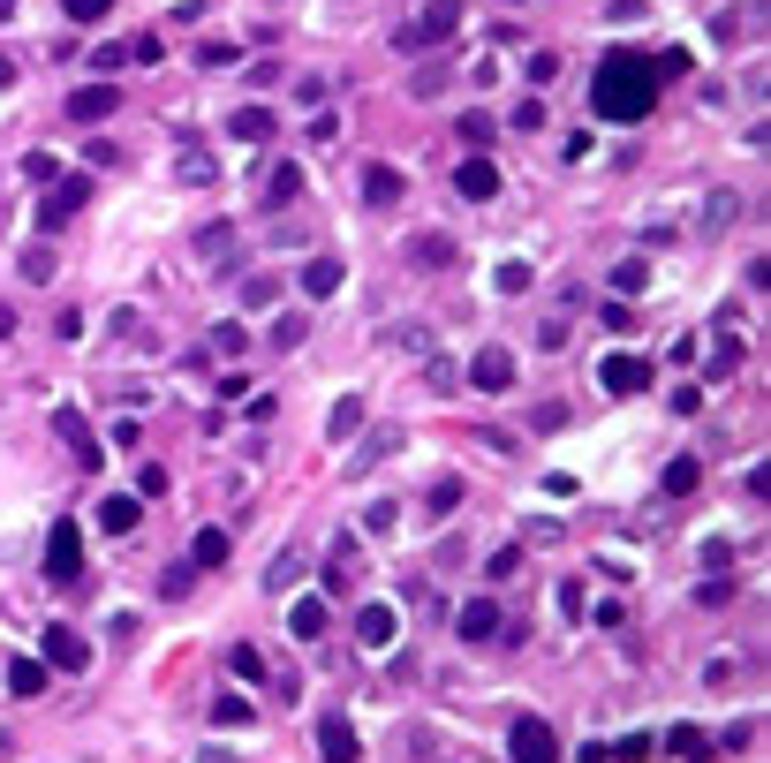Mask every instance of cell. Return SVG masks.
I'll return each mask as SVG.
<instances>
[{
	"mask_svg": "<svg viewBox=\"0 0 771 763\" xmlns=\"http://www.w3.org/2000/svg\"><path fill=\"white\" fill-rule=\"evenodd\" d=\"M507 756L514 763H560V741H552L545 718H514L507 726Z\"/></svg>",
	"mask_w": 771,
	"mask_h": 763,
	"instance_id": "cell-4",
	"label": "cell"
},
{
	"mask_svg": "<svg viewBox=\"0 0 771 763\" xmlns=\"http://www.w3.org/2000/svg\"><path fill=\"white\" fill-rule=\"evenodd\" d=\"M38 650H46V673H84V665H91V643L76 628H46V643H38Z\"/></svg>",
	"mask_w": 771,
	"mask_h": 763,
	"instance_id": "cell-5",
	"label": "cell"
},
{
	"mask_svg": "<svg viewBox=\"0 0 771 763\" xmlns=\"http://www.w3.org/2000/svg\"><path fill=\"white\" fill-rule=\"evenodd\" d=\"M651 733H628V741H605V756H620V763H643V756H651Z\"/></svg>",
	"mask_w": 771,
	"mask_h": 763,
	"instance_id": "cell-34",
	"label": "cell"
},
{
	"mask_svg": "<svg viewBox=\"0 0 771 763\" xmlns=\"http://www.w3.org/2000/svg\"><path fill=\"white\" fill-rule=\"evenodd\" d=\"M454 189H462L469 204H492V197H499V167H492L484 152H469L462 167H454Z\"/></svg>",
	"mask_w": 771,
	"mask_h": 763,
	"instance_id": "cell-8",
	"label": "cell"
},
{
	"mask_svg": "<svg viewBox=\"0 0 771 763\" xmlns=\"http://www.w3.org/2000/svg\"><path fill=\"white\" fill-rule=\"evenodd\" d=\"M356 726L348 718H318V763H356Z\"/></svg>",
	"mask_w": 771,
	"mask_h": 763,
	"instance_id": "cell-11",
	"label": "cell"
},
{
	"mask_svg": "<svg viewBox=\"0 0 771 763\" xmlns=\"http://www.w3.org/2000/svg\"><path fill=\"white\" fill-rule=\"evenodd\" d=\"M462 507V484H431V514H454Z\"/></svg>",
	"mask_w": 771,
	"mask_h": 763,
	"instance_id": "cell-48",
	"label": "cell"
},
{
	"mask_svg": "<svg viewBox=\"0 0 771 763\" xmlns=\"http://www.w3.org/2000/svg\"><path fill=\"white\" fill-rule=\"evenodd\" d=\"M8 333H16V318H8V310H0V340H8Z\"/></svg>",
	"mask_w": 771,
	"mask_h": 763,
	"instance_id": "cell-53",
	"label": "cell"
},
{
	"mask_svg": "<svg viewBox=\"0 0 771 763\" xmlns=\"http://www.w3.org/2000/svg\"><path fill=\"white\" fill-rule=\"evenodd\" d=\"M590 106H598L605 121H643L658 106V61L635 46H613L598 61V76H590Z\"/></svg>",
	"mask_w": 771,
	"mask_h": 763,
	"instance_id": "cell-1",
	"label": "cell"
},
{
	"mask_svg": "<svg viewBox=\"0 0 771 763\" xmlns=\"http://www.w3.org/2000/svg\"><path fill=\"white\" fill-rule=\"evenodd\" d=\"M76 575H84V529L61 514L46 529V582H76Z\"/></svg>",
	"mask_w": 771,
	"mask_h": 763,
	"instance_id": "cell-3",
	"label": "cell"
},
{
	"mask_svg": "<svg viewBox=\"0 0 771 763\" xmlns=\"http://www.w3.org/2000/svg\"><path fill=\"white\" fill-rule=\"evenodd\" d=\"M409 265L416 272H446V265H462V250H454V235H416L409 242Z\"/></svg>",
	"mask_w": 771,
	"mask_h": 763,
	"instance_id": "cell-14",
	"label": "cell"
},
{
	"mask_svg": "<svg viewBox=\"0 0 771 763\" xmlns=\"http://www.w3.org/2000/svg\"><path fill=\"white\" fill-rule=\"evenodd\" d=\"M734 371H741V340L726 333L719 348H711V363H703V386H719V378H734Z\"/></svg>",
	"mask_w": 771,
	"mask_h": 763,
	"instance_id": "cell-23",
	"label": "cell"
},
{
	"mask_svg": "<svg viewBox=\"0 0 771 763\" xmlns=\"http://www.w3.org/2000/svg\"><path fill=\"white\" fill-rule=\"evenodd\" d=\"M273 129H280L273 106H235V114H227V136H242V144H265Z\"/></svg>",
	"mask_w": 771,
	"mask_h": 763,
	"instance_id": "cell-17",
	"label": "cell"
},
{
	"mask_svg": "<svg viewBox=\"0 0 771 763\" xmlns=\"http://www.w3.org/2000/svg\"><path fill=\"white\" fill-rule=\"evenodd\" d=\"M137 514H144L137 492H106V499H99V529H106V537H129V529H137Z\"/></svg>",
	"mask_w": 771,
	"mask_h": 763,
	"instance_id": "cell-13",
	"label": "cell"
},
{
	"mask_svg": "<svg viewBox=\"0 0 771 763\" xmlns=\"http://www.w3.org/2000/svg\"><path fill=\"white\" fill-rule=\"evenodd\" d=\"M530 424H537V431H560V424H567V408H560V401H537V408H530Z\"/></svg>",
	"mask_w": 771,
	"mask_h": 763,
	"instance_id": "cell-43",
	"label": "cell"
},
{
	"mask_svg": "<svg viewBox=\"0 0 771 763\" xmlns=\"http://www.w3.org/2000/svg\"><path fill=\"white\" fill-rule=\"evenodd\" d=\"M469 386H477V393H514V356H507V348H477Z\"/></svg>",
	"mask_w": 771,
	"mask_h": 763,
	"instance_id": "cell-7",
	"label": "cell"
},
{
	"mask_svg": "<svg viewBox=\"0 0 771 763\" xmlns=\"http://www.w3.org/2000/svg\"><path fill=\"white\" fill-rule=\"evenodd\" d=\"M16 272L31 280V288H46V280H53V250H46V242H31V250L16 257Z\"/></svg>",
	"mask_w": 771,
	"mask_h": 763,
	"instance_id": "cell-26",
	"label": "cell"
},
{
	"mask_svg": "<svg viewBox=\"0 0 771 763\" xmlns=\"http://www.w3.org/2000/svg\"><path fill=\"white\" fill-rule=\"evenodd\" d=\"M394 446H401V431H371V446H363V454L348 461V469H371V461H386Z\"/></svg>",
	"mask_w": 771,
	"mask_h": 763,
	"instance_id": "cell-32",
	"label": "cell"
},
{
	"mask_svg": "<svg viewBox=\"0 0 771 763\" xmlns=\"http://www.w3.org/2000/svg\"><path fill=\"white\" fill-rule=\"evenodd\" d=\"M598 386L605 393H643V386H651V356H605L598 363Z\"/></svg>",
	"mask_w": 771,
	"mask_h": 763,
	"instance_id": "cell-6",
	"label": "cell"
},
{
	"mask_svg": "<svg viewBox=\"0 0 771 763\" xmlns=\"http://www.w3.org/2000/svg\"><path fill=\"white\" fill-rule=\"evenodd\" d=\"M212 726H250V703L242 696H212Z\"/></svg>",
	"mask_w": 771,
	"mask_h": 763,
	"instance_id": "cell-33",
	"label": "cell"
},
{
	"mask_svg": "<svg viewBox=\"0 0 771 763\" xmlns=\"http://www.w3.org/2000/svg\"><path fill=\"white\" fill-rule=\"evenodd\" d=\"M484 575H492V582H514V575H522V552H514V544H507V552H492V567H484Z\"/></svg>",
	"mask_w": 771,
	"mask_h": 763,
	"instance_id": "cell-39",
	"label": "cell"
},
{
	"mask_svg": "<svg viewBox=\"0 0 771 763\" xmlns=\"http://www.w3.org/2000/svg\"><path fill=\"white\" fill-rule=\"evenodd\" d=\"M409 91H416V99H439V91H446V68H416Z\"/></svg>",
	"mask_w": 771,
	"mask_h": 763,
	"instance_id": "cell-41",
	"label": "cell"
},
{
	"mask_svg": "<svg viewBox=\"0 0 771 763\" xmlns=\"http://www.w3.org/2000/svg\"><path fill=\"white\" fill-rule=\"evenodd\" d=\"M212 348H220V356H242V348H250V333H242V325H220V333H212Z\"/></svg>",
	"mask_w": 771,
	"mask_h": 763,
	"instance_id": "cell-42",
	"label": "cell"
},
{
	"mask_svg": "<svg viewBox=\"0 0 771 763\" xmlns=\"http://www.w3.org/2000/svg\"><path fill=\"white\" fill-rule=\"evenodd\" d=\"M84 197H91V182H61L46 204H38V227H61V220H69V212H76Z\"/></svg>",
	"mask_w": 771,
	"mask_h": 763,
	"instance_id": "cell-19",
	"label": "cell"
},
{
	"mask_svg": "<svg viewBox=\"0 0 771 763\" xmlns=\"http://www.w3.org/2000/svg\"><path fill=\"white\" fill-rule=\"evenodd\" d=\"M227 61H235V46H212V38L197 46V68H227Z\"/></svg>",
	"mask_w": 771,
	"mask_h": 763,
	"instance_id": "cell-50",
	"label": "cell"
},
{
	"mask_svg": "<svg viewBox=\"0 0 771 763\" xmlns=\"http://www.w3.org/2000/svg\"><path fill=\"white\" fill-rule=\"evenodd\" d=\"M462 144H492V114H462Z\"/></svg>",
	"mask_w": 771,
	"mask_h": 763,
	"instance_id": "cell-44",
	"label": "cell"
},
{
	"mask_svg": "<svg viewBox=\"0 0 771 763\" xmlns=\"http://www.w3.org/2000/svg\"><path fill=\"white\" fill-rule=\"evenodd\" d=\"M635 288H651V265H643V257H628V265H613V295H620V303H628Z\"/></svg>",
	"mask_w": 771,
	"mask_h": 763,
	"instance_id": "cell-27",
	"label": "cell"
},
{
	"mask_svg": "<svg viewBox=\"0 0 771 763\" xmlns=\"http://www.w3.org/2000/svg\"><path fill=\"white\" fill-rule=\"evenodd\" d=\"M265 197H273V204H288V197H303V167H288V159H280V167L265 174Z\"/></svg>",
	"mask_w": 771,
	"mask_h": 763,
	"instance_id": "cell-25",
	"label": "cell"
},
{
	"mask_svg": "<svg viewBox=\"0 0 771 763\" xmlns=\"http://www.w3.org/2000/svg\"><path fill=\"white\" fill-rule=\"evenodd\" d=\"M288 628H295V643H318V635H326V605H318V597H303V605L288 612Z\"/></svg>",
	"mask_w": 771,
	"mask_h": 763,
	"instance_id": "cell-22",
	"label": "cell"
},
{
	"mask_svg": "<svg viewBox=\"0 0 771 763\" xmlns=\"http://www.w3.org/2000/svg\"><path fill=\"white\" fill-rule=\"evenodd\" d=\"M734 212H741V197H726V189H719V197H711V212H703V227L719 235V227H734Z\"/></svg>",
	"mask_w": 771,
	"mask_h": 763,
	"instance_id": "cell-36",
	"label": "cell"
},
{
	"mask_svg": "<svg viewBox=\"0 0 771 763\" xmlns=\"http://www.w3.org/2000/svg\"><path fill=\"white\" fill-rule=\"evenodd\" d=\"M197 250H205V257H235V227H197Z\"/></svg>",
	"mask_w": 771,
	"mask_h": 763,
	"instance_id": "cell-31",
	"label": "cell"
},
{
	"mask_svg": "<svg viewBox=\"0 0 771 763\" xmlns=\"http://www.w3.org/2000/svg\"><path fill=\"white\" fill-rule=\"evenodd\" d=\"M499 628H507V620H499V605H492V597H469V605H462V620H454V635H462V643H492Z\"/></svg>",
	"mask_w": 771,
	"mask_h": 763,
	"instance_id": "cell-10",
	"label": "cell"
},
{
	"mask_svg": "<svg viewBox=\"0 0 771 763\" xmlns=\"http://www.w3.org/2000/svg\"><path fill=\"white\" fill-rule=\"evenodd\" d=\"M295 575H303V560H295V552H280V560H273V575H265V590H295Z\"/></svg>",
	"mask_w": 771,
	"mask_h": 763,
	"instance_id": "cell-35",
	"label": "cell"
},
{
	"mask_svg": "<svg viewBox=\"0 0 771 763\" xmlns=\"http://www.w3.org/2000/svg\"><path fill=\"white\" fill-rule=\"evenodd\" d=\"M8 688L16 696H46V658H16L8 665Z\"/></svg>",
	"mask_w": 771,
	"mask_h": 763,
	"instance_id": "cell-24",
	"label": "cell"
},
{
	"mask_svg": "<svg viewBox=\"0 0 771 763\" xmlns=\"http://www.w3.org/2000/svg\"><path fill=\"white\" fill-rule=\"evenodd\" d=\"M530 280H537L530 265H499V288H507V295H522V288H530Z\"/></svg>",
	"mask_w": 771,
	"mask_h": 763,
	"instance_id": "cell-47",
	"label": "cell"
},
{
	"mask_svg": "<svg viewBox=\"0 0 771 763\" xmlns=\"http://www.w3.org/2000/svg\"><path fill=\"white\" fill-rule=\"evenodd\" d=\"M8 84H16V61H0V91H8Z\"/></svg>",
	"mask_w": 771,
	"mask_h": 763,
	"instance_id": "cell-52",
	"label": "cell"
},
{
	"mask_svg": "<svg viewBox=\"0 0 771 763\" xmlns=\"http://www.w3.org/2000/svg\"><path fill=\"white\" fill-rule=\"evenodd\" d=\"M303 333H310V318H303V310H288V318L273 325V348L288 356V348H303Z\"/></svg>",
	"mask_w": 771,
	"mask_h": 763,
	"instance_id": "cell-30",
	"label": "cell"
},
{
	"mask_svg": "<svg viewBox=\"0 0 771 763\" xmlns=\"http://www.w3.org/2000/svg\"><path fill=\"white\" fill-rule=\"evenodd\" d=\"M23 174H31V182H53L61 167H53V152H31V159H23Z\"/></svg>",
	"mask_w": 771,
	"mask_h": 763,
	"instance_id": "cell-51",
	"label": "cell"
},
{
	"mask_svg": "<svg viewBox=\"0 0 771 763\" xmlns=\"http://www.w3.org/2000/svg\"><path fill=\"white\" fill-rule=\"evenodd\" d=\"M666 748H673L681 763H703V748H711V741H703L696 726H673V733H666Z\"/></svg>",
	"mask_w": 771,
	"mask_h": 763,
	"instance_id": "cell-29",
	"label": "cell"
},
{
	"mask_svg": "<svg viewBox=\"0 0 771 763\" xmlns=\"http://www.w3.org/2000/svg\"><path fill=\"white\" fill-rule=\"evenodd\" d=\"M605 333H635V310L628 303H605Z\"/></svg>",
	"mask_w": 771,
	"mask_h": 763,
	"instance_id": "cell-49",
	"label": "cell"
},
{
	"mask_svg": "<svg viewBox=\"0 0 771 763\" xmlns=\"http://www.w3.org/2000/svg\"><path fill=\"white\" fill-rule=\"evenodd\" d=\"M159 492H167V469H159V461H144V469H137V499H159Z\"/></svg>",
	"mask_w": 771,
	"mask_h": 763,
	"instance_id": "cell-38",
	"label": "cell"
},
{
	"mask_svg": "<svg viewBox=\"0 0 771 763\" xmlns=\"http://www.w3.org/2000/svg\"><path fill=\"white\" fill-rule=\"evenodd\" d=\"M227 665H235V673H242V680H265V658H257V650H250V643H235V650H227Z\"/></svg>",
	"mask_w": 771,
	"mask_h": 763,
	"instance_id": "cell-37",
	"label": "cell"
},
{
	"mask_svg": "<svg viewBox=\"0 0 771 763\" xmlns=\"http://www.w3.org/2000/svg\"><path fill=\"white\" fill-rule=\"evenodd\" d=\"M61 8H69V23H99L114 0H61Z\"/></svg>",
	"mask_w": 771,
	"mask_h": 763,
	"instance_id": "cell-40",
	"label": "cell"
},
{
	"mask_svg": "<svg viewBox=\"0 0 771 763\" xmlns=\"http://www.w3.org/2000/svg\"><path fill=\"white\" fill-rule=\"evenodd\" d=\"M341 280H348V265H341V257H310V265H303V295H310V303L341 295Z\"/></svg>",
	"mask_w": 771,
	"mask_h": 763,
	"instance_id": "cell-15",
	"label": "cell"
},
{
	"mask_svg": "<svg viewBox=\"0 0 771 763\" xmlns=\"http://www.w3.org/2000/svg\"><path fill=\"white\" fill-rule=\"evenodd\" d=\"M53 431L69 439V454L84 461V469H99V454H106V446L91 439V424H84V416H76V408H53Z\"/></svg>",
	"mask_w": 771,
	"mask_h": 763,
	"instance_id": "cell-9",
	"label": "cell"
},
{
	"mask_svg": "<svg viewBox=\"0 0 771 763\" xmlns=\"http://www.w3.org/2000/svg\"><path fill=\"white\" fill-rule=\"evenodd\" d=\"M242 303H273V272H250V280H242Z\"/></svg>",
	"mask_w": 771,
	"mask_h": 763,
	"instance_id": "cell-46",
	"label": "cell"
},
{
	"mask_svg": "<svg viewBox=\"0 0 771 763\" xmlns=\"http://www.w3.org/2000/svg\"><path fill=\"white\" fill-rule=\"evenodd\" d=\"M121 106V91L114 84H84V91H69V121H106Z\"/></svg>",
	"mask_w": 771,
	"mask_h": 763,
	"instance_id": "cell-16",
	"label": "cell"
},
{
	"mask_svg": "<svg viewBox=\"0 0 771 763\" xmlns=\"http://www.w3.org/2000/svg\"><path fill=\"white\" fill-rule=\"evenodd\" d=\"M401 197H409L401 167H371V174H363V204H378V212H386V204H401Z\"/></svg>",
	"mask_w": 771,
	"mask_h": 763,
	"instance_id": "cell-18",
	"label": "cell"
},
{
	"mask_svg": "<svg viewBox=\"0 0 771 763\" xmlns=\"http://www.w3.org/2000/svg\"><path fill=\"white\" fill-rule=\"evenodd\" d=\"M227 529H197V544H189V567H227Z\"/></svg>",
	"mask_w": 771,
	"mask_h": 763,
	"instance_id": "cell-21",
	"label": "cell"
},
{
	"mask_svg": "<svg viewBox=\"0 0 771 763\" xmlns=\"http://www.w3.org/2000/svg\"><path fill=\"white\" fill-rule=\"evenodd\" d=\"M394 635H401L394 605H363V612H356V643H363V650H386Z\"/></svg>",
	"mask_w": 771,
	"mask_h": 763,
	"instance_id": "cell-12",
	"label": "cell"
},
{
	"mask_svg": "<svg viewBox=\"0 0 771 763\" xmlns=\"http://www.w3.org/2000/svg\"><path fill=\"white\" fill-rule=\"evenodd\" d=\"M658 484H666V499H688V492H696V484H703V461H696V454H673Z\"/></svg>",
	"mask_w": 771,
	"mask_h": 763,
	"instance_id": "cell-20",
	"label": "cell"
},
{
	"mask_svg": "<svg viewBox=\"0 0 771 763\" xmlns=\"http://www.w3.org/2000/svg\"><path fill=\"white\" fill-rule=\"evenodd\" d=\"M454 31H462V0H431L416 23H401V31H394V53H431V46H446Z\"/></svg>",
	"mask_w": 771,
	"mask_h": 763,
	"instance_id": "cell-2",
	"label": "cell"
},
{
	"mask_svg": "<svg viewBox=\"0 0 771 763\" xmlns=\"http://www.w3.org/2000/svg\"><path fill=\"white\" fill-rule=\"evenodd\" d=\"M326 431H333V446H341V439H356V431H363V401H356V393H348V401L333 408V424H326Z\"/></svg>",
	"mask_w": 771,
	"mask_h": 763,
	"instance_id": "cell-28",
	"label": "cell"
},
{
	"mask_svg": "<svg viewBox=\"0 0 771 763\" xmlns=\"http://www.w3.org/2000/svg\"><path fill=\"white\" fill-rule=\"evenodd\" d=\"M182 182H212V152H182Z\"/></svg>",
	"mask_w": 771,
	"mask_h": 763,
	"instance_id": "cell-45",
	"label": "cell"
}]
</instances>
